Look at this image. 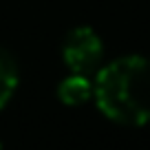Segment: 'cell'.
<instances>
[{
	"label": "cell",
	"mask_w": 150,
	"mask_h": 150,
	"mask_svg": "<svg viewBox=\"0 0 150 150\" xmlns=\"http://www.w3.org/2000/svg\"><path fill=\"white\" fill-rule=\"evenodd\" d=\"M93 99L112 124L128 128L150 124V60L132 53L99 66L93 80Z\"/></svg>",
	"instance_id": "obj_1"
},
{
	"label": "cell",
	"mask_w": 150,
	"mask_h": 150,
	"mask_svg": "<svg viewBox=\"0 0 150 150\" xmlns=\"http://www.w3.org/2000/svg\"><path fill=\"white\" fill-rule=\"evenodd\" d=\"M62 60L71 73L93 75L104 60V44L93 27H75L62 40Z\"/></svg>",
	"instance_id": "obj_2"
},
{
	"label": "cell",
	"mask_w": 150,
	"mask_h": 150,
	"mask_svg": "<svg viewBox=\"0 0 150 150\" xmlns=\"http://www.w3.org/2000/svg\"><path fill=\"white\" fill-rule=\"evenodd\" d=\"M55 95L64 106H84L86 102L93 99V80L91 75L71 73L57 84Z\"/></svg>",
	"instance_id": "obj_3"
},
{
	"label": "cell",
	"mask_w": 150,
	"mask_h": 150,
	"mask_svg": "<svg viewBox=\"0 0 150 150\" xmlns=\"http://www.w3.org/2000/svg\"><path fill=\"white\" fill-rule=\"evenodd\" d=\"M18 82H20V73H18L16 57L7 49L0 47V110L13 97L16 88H18Z\"/></svg>",
	"instance_id": "obj_4"
}]
</instances>
